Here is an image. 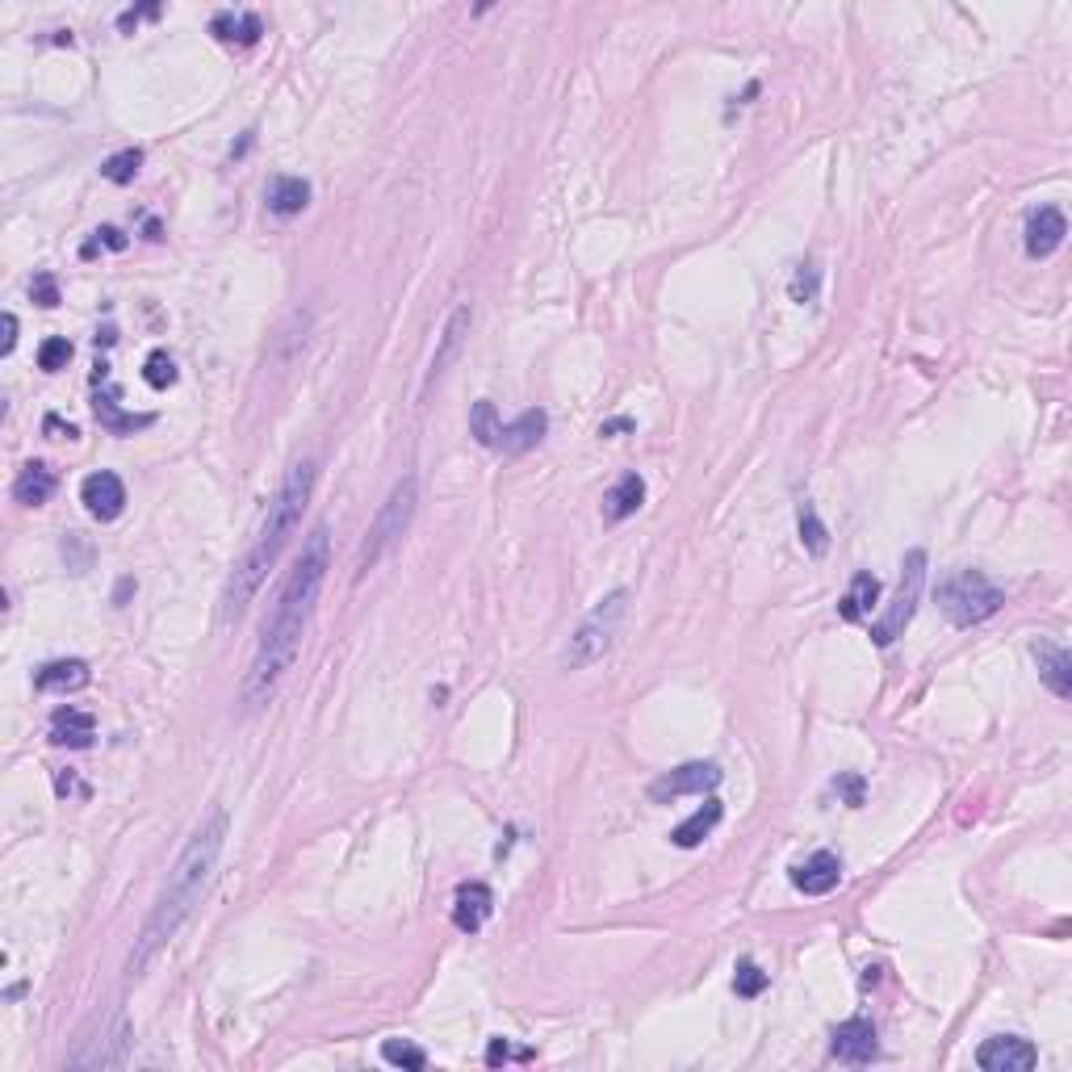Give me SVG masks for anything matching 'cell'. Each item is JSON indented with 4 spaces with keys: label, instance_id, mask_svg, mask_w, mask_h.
<instances>
[{
    "label": "cell",
    "instance_id": "obj_1",
    "mask_svg": "<svg viewBox=\"0 0 1072 1072\" xmlns=\"http://www.w3.org/2000/svg\"><path fill=\"white\" fill-rule=\"evenodd\" d=\"M327 570H332V532H327V525H314L302 553H298V562H293V570H289L286 587L277 591V603H273V612L264 620L261 642H256V654H252V667L243 675L239 695H243L247 708L268 704L277 695V688L286 683V675L293 670L302 637L310 629V616H314V603L323 596Z\"/></svg>",
    "mask_w": 1072,
    "mask_h": 1072
},
{
    "label": "cell",
    "instance_id": "obj_2",
    "mask_svg": "<svg viewBox=\"0 0 1072 1072\" xmlns=\"http://www.w3.org/2000/svg\"><path fill=\"white\" fill-rule=\"evenodd\" d=\"M227 830H231V817L222 809H215L189 834L185 851L172 863L164 888L155 897V906L147 913L135 947L126 955V977H147V968L168 952V943L181 934V926L193 918V909L201 906V897H206V888H210V880H215L218 872L222 846H227Z\"/></svg>",
    "mask_w": 1072,
    "mask_h": 1072
},
{
    "label": "cell",
    "instance_id": "obj_3",
    "mask_svg": "<svg viewBox=\"0 0 1072 1072\" xmlns=\"http://www.w3.org/2000/svg\"><path fill=\"white\" fill-rule=\"evenodd\" d=\"M310 495H314V461L307 457V461H298V465L286 474V482L277 486V495H273V503H268V516H264L256 541L247 545L243 562H239L235 574H231V583H227V591H222V608H218V620H222V624H235V620L247 612V603L256 599V591L268 583L273 566L281 562V553H286V545L293 541L298 525H302V511H307Z\"/></svg>",
    "mask_w": 1072,
    "mask_h": 1072
},
{
    "label": "cell",
    "instance_id": "obj_4",
    "mask_svg": "<svg viewBox=\"0 0 1072 1072\" xmlns=\"http://www.w3.org/2000/svg\"><path fill=\"white\" fill-rule=\"evenodd\" d=\"M415 503H419V482L406 474L403 482H394L390 499L382 503V511L373 516V525L365 532V541L357 549V578H365L369 570H378L390 549L403 541V532L411 528V516H415Z\"/></svg>",
    "mask_w": 1072,
    "mask_h": 1072
},
{
    "label": "cell",
    "instance_id": "obj_5",
    "mask_svg": "<svg viewBox=\"0 0 1072 1072\" xmlns=\"http://www.w3.org/2000/svg\"><path fill=\"white\" fill-rule=\"evenodd\" d=\"M938 608L955 629H972V624L998 616L1005 608V591L980 570H959L938 587Z\"/></svg>",
    "mask_w": 1072,
    "mask_h": 1072
},
{
    "label": "cell",
    "instance_id": "obj_6",
    "mask_svg": "<svg viewBox=\"0 0 1072 1072\" xmlns=\"http://www.w3.org/2000/svg\"><path fill=\"white\" fill-rule=\"evenodd\" d=\"M624 612H629V591H612V596L599 599L596 608L587 612V620L570 633V642L562 649V667L583 670L591 667V662H599L612 649V637H616Z\"/></svg>",
    "mask_w": 1072,
    "mask_h": 1072
},
{
    "label": "cell",
    "instance_id": "obj_7",
    "mask_svg": "<svg viewBox=\"0 0 1072 1072\" xmlns=\"http://www.w3.org/2000/svg\"><path fill=\"white\" fill-rule=\"evenodd\" d=\"M922 591H926V549H909L906 562H901V583H897V596L892 603L884 608V616L872 624V642L892 645L897 637H906L909 620L922 603Z\"/></svg>",
    "mask_w": 1072,
    "mask_h": 1072
},
{
    "label": "cell",
    "instance_id": "obj_8",
    "mask_svg": "<svg viewBox=\"0 0 1072 1072\" xmlns=\"http://www.w3.org/2000/svg\"><path fill=\"white\" fill-rule=\"evenodd\" d=\"M126 1048H130V1023L122 1010H114L109 1018H101L93 1039H80V1048L68 1056V1069H118Z\"/></svg>",
    "mask_w": 1072,
    "mask_h": 1072
},
{
    "label": "cell",
    "instance_id": "obj_9",
    "mask_svg": "<svg viewBox=\"0 0 1072 1072\" xmlns=\"http://www.w3.org/2000/svg\"><path fill=\"white\" fill-rule=\"evenodd\" d=\"M721 784V766L716 763H683L667 771L662 780H654L649 784V800L654 805H670V800H679V796H704V792H713Z\"/></svg>",
    "mask_w": 1072,
    "mask_h": 1072
},
{
    "label": "cell",
    "instance_id": "obj_10",
    "mask_svg": "<svg viewBox=\"0 0 1072 1072\" xmlns=\"http://www.w3.org/2000/svg\"><path fill=\"white\" fill-rule=\"evenodd\" d=\"M977 1064L984 1072H1030L1039 1064V1051L1030 1048L1018 1035H998V1039H984L977 1051Z\"/></svg>",
    "mask_w": 1072,
    "mask_h": 1072
},
{
    "label": "cell",
    "instance_id": "obj_11",
    "mask_svg": "<svg viewBox=\"0 0 1072 1072\" xmlns=\"http://www.w3.org/2000/svg\"><path fill=\"white\" fill-rule=\"evenodd\" d=\"M80 503L89 507V516H93V520L109 525V520H118L122 511H126V486H122L118 474L96 470V474L84 477V486H80Z\"/></svg>",
    "mask_w": 1072,
    "mask_h": 1072
},
{
    "label": "cell",
    "instance_id": "obj_12",
    "mask_svg": "<svg viewBox=\"0 0 1072 1072\" xmlns=\"http://www.w3.org/2000/svg\"><path fill=\"white\" fill-rule=\"evenodd\" d=\"M834 1056L842 1064H872L880 1056V1039H876V1026L867 1018H846V1023L834 1026Z\"/></svg>",
    "mask_w": 1072,
    "mask_h": 1072
},
{
    "label": "cell",
    "instance_id": "obj_13",
    "mask_svg": "<svg viewBox=\"0 0 1072 1072\" xmlns=\"http://www.w3.org/2000/svg\"><path fill=\"white\" fill-rule=\"evenodd\" d=\"M1064 235H1069V218L1060 215L1056 206L1035 210V215L1026 218V256L1030 261H1048L1051 252L1064 243Z\"/></svg>",
    "mask_w": 1072,
    "mask_h": 1072
},
{
    "label": "cell",
    "instance_id": "obj_14",
    "mask_svg": "<svg viewBox=\"0 0 1072 1072\" xmlns=\"http://www.w3.org/2000/svg\"><path fill=\"white\" fill-rule=\"evenodd\" d=\"M792 884L805 892V897H826L842 884V858L834 851H817L800 867H792Z\"/></svg>",
    "mask_w": 1072,
    "mask_h": 1072
},
{
    "label": "cell",
    "instance_id": "obj_15",
    "mask_svg": "<svg viewBox=\"0 0 1072 1072\" xmlns=\"http://www.w3.org/2000/svg\"><path fill=\"white\" fill-rule=\"evenodd\" d=\"M1030 658L1039 662V679H1044V688L1056 695V700H1069L1072 695V654L1064 645H1051V642H1035L1030 645Z\"/></svg>",
    "mask_w": 1072,
    "mask_h": 1072
},
{
    "label": "cell",
    "instance_id": "obj_16",
    "mask_svg": "<svg viewBox=\"0 0 1072 1072\" xmlns=\"http://www.w3.org/2000/svg\"><path fill=\"white\" fill-rule=\"evenodd\" d=\"M470 323H474V310L457 307L453 319H449V323H445V332H440V344H436V357H431V369H428V382H424V390H431V385L449 373V365L457 360L461 344H465V335H470Z\"/></svg>",
    "mask_w": 1072,
    "mask_h": 1072
},
{
    "label": "cell",
    "instance_id": "obj_17",
    "mask_svg": "<svg viewBox=\"0 0 1072 1072\" xmlns=\"http://www.w3.org/2000/svg\"><path fill=\"white\" fill-rule=\"evenodd\" d=\"M549 431V415L537 406V411H525L520 419H511V424H499V436H495V449L499 453H528V449H537L541 440H545Z\"/></svg>",
    "mask_w": 1072,
    "mask_h": 1072
},
{
    "label": "cell",
    "instance_id": "obj_18",
    "mask_svg": "<svg viewBox=\"0 0 1072 1072\" xmlns=\"http://www.w3.org/2000/svg\"><path fill=\"white\" fill-rule=\"evenodd\" d=\"M491 906H495V897H491V888L482 880L461 884L453 897V926L461 934H477L486 926V918H491Z\"/></svg>",
    "mask_w": 1072,
    "mask_h": 1072
},
{
    "label": "cell",
    "instance_id": "obj_19",
    "mask_svg": "<svg viewBox=\"0 0 1072 1072\" xmlns=\"http://www.w3.org/2000/svg\"><path fill=\"white\" fill-rule=\"evenodd\" d=\"M96 738V721L93 713H84V708H59V713L50 716V741L55 746H72V750H89Z\"/></svg>",
    "mask_w": 1072,
    "mask_h": 1072
},
{
    "label": "cell",
    "instance_id": "obj_20",
    "mask_svg": "<svg viewBox=\"0 0 1072 1072\" xmlns=\"http://www.w3.org/2000/svg\"><path fill=\"white\" fill-rule=\"evenodd\" d=\"M645 503V482L642 474H624L608 491V499H603V520L608 525H620V520H629V516H637Z\"/></svg>",
    "mask_w": 1072,
    "mask_h": 1072
},
{
    "label": "cell",
    "instance_id": "obj_21",
    "mask_svg": "<svg viewBox=\"0 0 1072 1072\" xmlns=\"http://www.w3.org/2000/svg\"><path fill=\"white\" fill-rule=\"evenodd\" d=\"M310 206V185L302 176H273V185H268V215L277 218H293L302 215Z\"/></svg>",
    "mask_w": 1072,
    "mask_h": 1072
},
{
    "label": "cell",
    "instance_id": "obj_22",
    "mask_svg": "<svg viewBox=\"0 0 1072 1072\" xmlns=\"http://www.w3.org/2000/svg\"><path fill=\"white\" fill-rule=\"evenodd\" d=\"M880 603V578L872 570H858L851 578V587H846V596L838 603V616L842 620H863L872 616V608Z\"/></svg>",
    "mask_w": 1072,
    "mask_h": 1072
},
{
    "label": "cell",
    "instance_id": "obj_23",
    "mask_svg": "<svg viewBox=\"0 0 1072 1072\" xmlns=\"http://www.w3.org/2000/svg\"><path fill=\"white\" fill-rule=\"evenodd\" d=\"M55 486H59V477L50 474L43 461H30L13 482V499L25 503V507H43L55 495Z\"/></svg>",
    "mask_w": 1072,
    "mask_h": 1072
},
{
    "label": "cell",
    "instance_id": "obj_24",
    "mask_svg": "<svg viewBox=\"0 0 1072 1072\" xmlns=\"http://www.w3.org/2000/svg\"><path fill=\"white\" fill-rule=\"evenodd\" d=\"M38 691H80L89 688V662L80 658H59V662H47V667L34 675Z\"/></svg>",
    "mask_w": 1072,
    "mask_h": 1072
},
{
    "label": "cell",
    "instance_id": "obj_25",
    "mask_svg": "<svg viewBox=\"0 0 1072 1072\" xmlns=\"http://www.w3.org/2000/svg\"><path fill=\"white\" fill-rule=\"evenodd\" d=\"M210 30H215V38L235 43V47H252V43H261V34H264V25L256 13H218L215 22H210Z\"/></svg>",
    "mask_w": 1072,
    "mask_h": 1072
},
{
    "label": "cell",
    "instance_id": "obj_26",
    "mask_svg": "<svg viewBox=\"0 0 1072 1072\" xmlns=\"http://www.w3.org/2000/svg\"><path fill=\"white\" fill-rule=\"evenodd\" d=\"M93 406H96L101 428L114 431V436H126V431H139V428H151V424H155V415H122L118 394H114V390H101Z\"/></svg>",
    "mask_w": 1072,
    "mask_h": 1072
},
{
    "label": "cell",
    "instance_id": "obj_27",
    "mask_svg": "<svg viewBox=\"0 0 1072 1072\" xmlns=\"http://www.w3.org/2000/svg\"><path fill=\"white\" fill-rule=\"evenodd\" d=\"M721 812H725V809H721V800H708L704 809H695V812H691V817H688V821H683V826H679V830L670 834V842H675V846H683V851H691V846H700V842H704V838H708V834H713V830H716V821H721Z\"/></svg>",
    "mask_w": 1072,
    "mask_h": 1072
},
{
    "label": "cell",
    "instance_id": "obj_28",
    "mask_svg": "<svg viewBox=\"0 0 1072 1072\" xmlns=\"http://www.w3.org/2000/svg\"><path fill=\"white\" fill-rule=\"evenodd\" d=\"M382 1060L385 1064H394V1069H406V1072L428 1069V1051L419 1048V1044H411V1039H385Z\"/></svg>",
    "mask_w": 1072,
    "mask_h": 1072
},
{
    "label": "cell",
    "instance_id": "obj_29",
    "mask_svg": "<svg viewBox=\"0 0 1072 1072\" xmlns=\"http://www.w3.org/2000/svg\"><path fill=\"white\" fill-rule=\"evenodd\" d=\"M499 411H495V403H474V411H470V436H474L477 445L482 449H495V436H499Z\"/></svg>",
    "mask_w": 1072,
    "mask_h": 1072
},
{
    "label": "cell",
    "instance_id": "obj_30",
    "mask_svg": "<svg viewBox=\"0 0 1072 1072\" xmlns=\"http://www.w3.org/2000/svg\"><path fill=\"white\" fill-rule=\"evenodd\" d=\"M139 168H143V151H139V147H126V151L109 155V160L101 164V176L114 181V185H130V181L139 176Z\"/></svg>",
    "mask_w": 1072,
    "mask_h": 1072
},
{
    "label": "cell",
    "instance_id": "obj_31",
    "mask_svg": "<svg viewBox=\"0 0 1072 1072\" xmlns=\"http://www.w3.org/2000/svg\"><path fill=\"white\" fill-rule=\"evenodd\" d=\"M800 541H805V549H809L812 557H821L830 549V532L817 520V507L812 503H800Z\"/></svg>",
    "mask_w": 1072,
    "mask_h": 1072
},
{
    "label": "cell",
    "instance_id": "obj_32",
    "mask_svg": "<svg viewBox=\"0 0 1072 1072\" xmlns=\"http://www.w3.org/2000/svg\"><path fill=\"white\" fill-rule=\"evenodd\" d=\"M68 360H72V344H68L64 335H50V339L38 344V369H43V373L68 369Z\"/></svg>",
    "mask_w": 1072,
    "mask_h": 1072
},
{
    "label": "cell",
    "instance_id": "obj_33",
    "mask_svg": "<svg viewBox=\"0 0 1072 1072\" xmlns=\"http://www.w3.org/2000/svg\"><path fill=\"white\" fill-rule=\"evenodd\" d=\"M771 977H766L763 968L754 964V959H738V977H734V989H738V998H759Z\"/></svg>",
    "mask_w": 1072,
    "mask_h": 1072
},
{
    "label": "cell",
    "instance_id": "obj_34",
    "mask_svg": "<svg viewBox=\"0 0 1072 1072\" xmlns=\"http://www.w3.org/2000/svg\"><path fill=\"white\" fill-rule=\"evenodd\" d=\"M143 382L151 390H168V385L176 382V360L168 357V353H151L143 360Z\"/></svg>",
    "mask_w": 1072,
    "mask_h": 1072
},
{
    "label": "cell",
    "instance_id": "obj_35",
    "mask_svg": "<svg viewBox=\"0 0 1072 1072\" xmlns=\"http://www.w3.org/2000/svg\"><path fill=\"white\" fill-rule=\"evenodd\" d=\"M817 289H821V277H817L812 264H805V268L792 277V302H817Z\"/></svg>",
    "mask_w": 1072,
    "mask_h": 1072
},
{
    "label": "cell",
    "instance_id": "obj_36",
    "mask_svg": "<svg viewBox=\"0 0 1072 1072\" xmlns=\"http://www.w3.org/2000/svg\"><path fill=\"white\" fill-rule=\"evenodd\" d=\"M507 1060H532V1051H528V1048L516 1051L507 1039H495V1044H491V1051H486V1064H491V1069H499V1064H507Z\"/></svg>",
    "mask_w": 1072,
    "mask_h": 1072
},
{
    "label": "cell",
    "instance_id": "obj_37",
    "mask_svg": "<svg viewBox=\"0 0 1072 1072\" xmlns=\"http://www.w3.org/2000/svg\"><path fill=\"white\" fill-rule=\"evenodd\" d=\"M30 293H34V302H38V307H59V286H55V277H50V273L34 277V281H30Z\"/></svg>",
    "mask_w": 1072,
    "mask_h": 1072
},
{
    "label": "cell",
    "instance_id": "obj_38",
    "mask_svg": "<svg viewBox=\"0 0 1072 1072\" xmlns=\"http://www.w3.org/2000/svg\"><path fill=\"white\" fill-rule=\"evenodd\" d=\"M834 787L846 796V805H851V809H858V805H863V780H858V775H842Z\"/></svg>",
    "mask_w": 1072,
    "mask_h": 1072
},
{
    "label": "cell",
    "instance_id": "obj_39",
    "mask_svg": "<svg viewBox=\"0 0 1072 1072\" xmlns=\"http://www.w3.org/2000/svg\"><path fill=\"white\" fill-rule=\"evenodd\" d=\"M143 18H160V9H155V4H147V9H126L118 25H122V30H135V25L143 22Z\"/></svg>",
    "mask_w": 1072,
    "mask_h": 1072
},
{
    "label": "cell",
    "instance_id": "obj_40",
    "mask_svg": "<svg viewBox=\"0 0 1072 1072\" xmlns=\"http://www.w3.org/2000/svg\"><path fill=\"white\" fill-rule=\"evenodd\" d=\"M13 344H18V314H4V344H0V353L9 357Z\"/></svg>",
    "mask_w": 1072,
    "mask_h": 1072
},
{
    "label": "cell",
    "instance_id": "obj_41",
    "mask_svg": "<svg viewBox=\"0 0 1072 1072\" xmlns=\"http://www.w3.org/2000/svg\"><path fill=\"white\" fill-rule=\"evenodd\" d=\"M96 239H101L105 247H114V252H122V247H126V235H122L118 227H101V231H96Z\"/></svg>",
    "mask_w": 1072,
    "mask_h": 1072
},
{
    "label": "cell",
    "instance_id": "obj_42",
    "mask_svg": "<svg viewBox=\"0 0 1072 1072\" xmlns=\"http://www.w3.org/2000/svg\"><path fill=\"white\" fill-rule=\"evenodd\" d=\"M616 431H633V419H608V424L599 428V436H616Z\"/></svg>",
    "mask_w": 1072,
    "mask_h": 1072
},
{
    "label": "cell",
    "instance_id": "obj_43",
    "mask_svg": "<svg viewBox=\"0 0 1072 1072\" xmlns=\"http://www.w3.org/2000/svg\"><path fill=\"white\" fill-rule=\"evenodd\" d=\"M130 587H135V583H130V578H122V583H118V596H114V599H118V603H122V599L130 596Z\"/></svg>",
    "mask_w": 1072,
    "mask_h": 1072
}]
</instances>
